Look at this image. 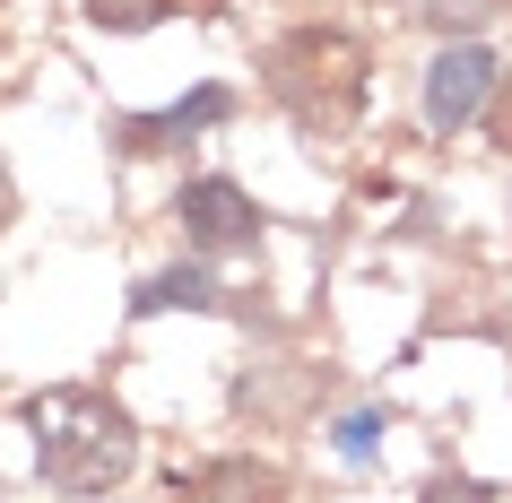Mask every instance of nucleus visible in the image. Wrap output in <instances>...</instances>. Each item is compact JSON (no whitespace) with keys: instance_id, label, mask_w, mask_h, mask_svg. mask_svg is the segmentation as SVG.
<instances>
[{"instance_id":"f257e3e1","label":"nucleus","mask_w":512,"mask_h":503,"mask_svg":"<svg viewBox=\"0 0 512 503\" xmlns=\"http://www.w3.org/2000/svg\"><path fill=\"white\" fill-rule=\"evenodd\" d=\"M27 425H35V469L53 495H105L139 469V434L105 391H44Z\"/></svg>"},{"instance_id":"f03ea898","label":"nucleus","mask_w":512,"mask_h":503,"mask_svg":"<svg viewBox=\"0 0 512 503\" xmlns=\"http://www.w3.org/2000/svg\"><path fill=\"white\" fill-rule=\"evenodd\" d=\"M270 96L296 113L304 131H348L365 105V53L339 27H304L270 53Z\"/></svg>"},{"instance_id":"7ed1b4c3","label":"nucleus","mask_w":512,"mask_h":503,"mask_svg":"<svg viewBox=\"0 0 512 503\" xmlns=\"http://www.w3.org/2000/svg\"><path fill=\"white\" fill-rule=\"evenodd\" d=\"M495 61H486V44H443L426 70V131H460V122H486V105H495Z\"/></svg>"},{"instance_id":"20e7f679","label":"nucleus","mask_w":512,"mask_h":503,"mask_svg":"<svg viewBox=\"0 0 512 503\" xmlns=\"http://www.w3.org/2000/svg\"><path fill=\"white\" fill-rule=\"evenodd\" d=\"M174 217H183V235L200 243V252H243V243L261 235V209H252V191L226 183V174H200V183H183Z\"/></svg>"},{"instance_id":"39448f33","label":"nucleus","mask_w":512,"mask_h":503,"mask_svg":"<svg viewBox=\"0 0 512 503\" xmlns=\"http://www.w3.org/2000/svg\"><path fill=\"white\" fill-rule=\"evenodd\" d=\"M174 503H287V469L226 451V460H200L191 477H174Z\"/></svg>"},{"instance_id":"423d86ee","label":"nucleus","mask_w":512,"mask_h":503,"mask_svg":"<svg viewBox=\"0 0 512 503\" xmlns=\"http://www.w3.org/2000/svg\"><path fill=\"white\" fill-rule=\"evenodd\" d=\"M226 113H235V96H226V87H200L191 105H165V113H148V122H122V148L148 157V148H174V139L209 131V122H226Z\"/></svg>"},{"instance_id":"0eeeda50","label":"nucleus","mask_w":512,"mask_h":503,"mask_svg":"<svg viewBox=\"0 0 512 503\" xmlns=\"http://www.w3.org/2000/svg\"><path fill=\"white\" fill-rule=\"evenodd\" d=\"M217 304V278L200 261H183V269H157V278H148V287L131 295V313L148 321V313H209Z\"/></svg>"},{"instance_id":"6e6552de","label":"nucleus","mask_w":512,"mask_h":503,"mask_svg":"<svg viewBox=\"0 0 512 503\" xmlns=\"http://www.w3.org/2000/svg\"><path fill=\"white\" fill-rule=\"evenodd\" d=\"M157 18H174V0H87V27H105V35H139Z\"/></svg>"},{"instance_id":"1a4fd4ad","label":"nucleus","mask_w":512,"mask_h":503,"mask_svg":"<svg viewBox=\"0 0 512 503\" xmlns=\"http://www.w3.org/2000/svg\"><path fill=\"white\" fill-rule=\"evenodd\" d=\"M417 9H426V27H443L452 44H478V27L504 9V0H417Z\"/></svg>"},{"instance_id":"9d476101","label":"nucleus","mask_w":512,"mask_h":503,"mask_svg":"<svg viewBox=\"0 0 512 503\" xmlns=\"http://www.w3.org/2000/svg\"><path fill=\"white\" fill-rule=\"evenodd\" d=\"M374 434H382V417H374V408H356V417L339 425V460H374Z\"/></svg>"},{"instance_id":"9b49d317","label":"nucleus","mask_w":512,"mask_h":503,"mask_svg":"<svg viewBox=\"0 0 512 503\" xmlns=\"http://www.w3.org/2000/svg\"><path fill=\"white\" fill-rule=\"evenodd\" d=\"M417 503H495V486H478V477H434Z\"/></svg>"},{"instance_id":"f8f14e48","label":"nucleus","mask_w":512,"mask_h":503,"mask_svg":"<svg viewBox=\"0 0 512 503\" xmlns=\"http://www.w3.org/2000/svg\"><path fill=\"white\" fill-rule=\"evenodd\" d=\"M486 131H495V148H512V79H495V105H486Z\"/></svg>"},{"instance_id":"ddd939ff","label":"nucleus","mask_w":512,"mask_h":503,"mask_svg":"<svg viewBox=\"0 0 512 503\" xmlns=\"http://www.w3.org/2000/svg\"><path fill=\"white\" fill-rule=\"evenodd\" d=\"M9 209H18V200H9V174H0V226H9Z\"/></svg>"}]
</instances>
